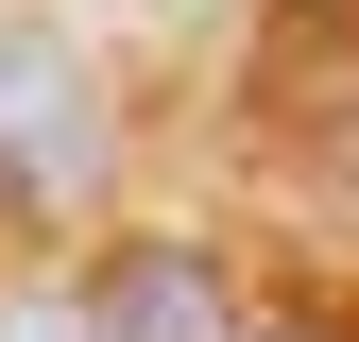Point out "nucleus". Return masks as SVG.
<instances>
[{"label": "nucleus", "mask_w": 359, "mask_h": 342, "mask_svg": "<svg viewBox=\"0 0 359 342\" xmlns=\"http://www.w3.org/2000/svg\"><path fill=\"white\" fill-rule=\"evenodd\" d=\"M103 171H120V103H103V69H86V34L0 18V205H18V223H86Z\"/></svg>", "instance_id": "nucleus-1"}, {"label": "nucleus", "mask_w": 359, "mask_h": 342, "mask_svg": "<svg viewBox=\"0 0 359 342\" xmlns=\"http://www.w3.org/2000/svg\"><path fill=\"white\" fill-rule=\"evenodd\" d=\"M69 325L86 342H240V291H222V256H189V240H120L103 274L69 291Z\"/></svg>", "instance_id": "nucleus-2"}, {"label": "nucleus", "mask_w": 359, "mask_h": 342, "mask_svg": "<svg viewBox=\"0 0 359 342\" xmlns=\"http://www.w3.org/2000/svg\"><path fill=\"white\" fill-rule=\"evenodd\" d=\"M0 342H86V325H69V291H18V308H0Z\"/></svg>", "instance_id": "nucleus-3"}]
</instances>
